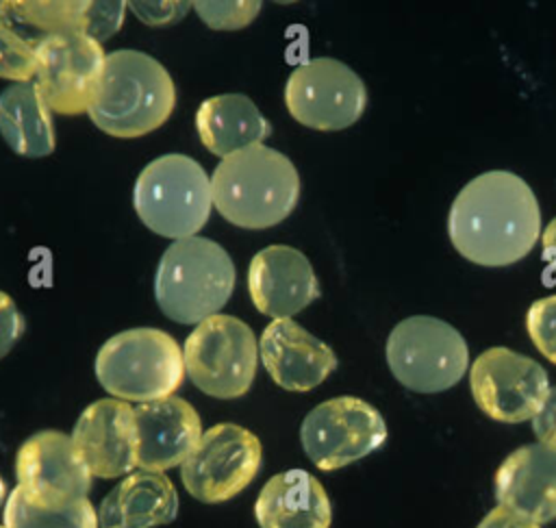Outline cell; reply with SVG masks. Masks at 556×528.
<instances>
[{
  "instance_id": "cell-29",
  "label": "cell",
  "mask_w": 556,
  "mask_h": 528,
  "mask_svg": "<svg viewBox=\"0 0 556 528\" xmlns=\"http://www.w3.org/2000/svg\"><path fill=\"white\" fill-rule=\"evenodd\" d=\"M124 2H87L83 33L96 41L109 39L124 22Z\"/></svg>"
},
{
  "instance_id": "cell-5",
  "label": "cell",
  "mask_w": 556,
  "mask_h": 528,
  "mask_svg": "<svg viewBox=\"0 0 556 528\" xmlns=\"http://www.w3.org/2000/svg\"><path fill=\"white\" fill-rule=\"evenodd\" d=\"M93 369L106 393L139 404L169 398L187 374L178 341L152 326L128 328L106 339Z\"/></svg>"
},
{
  "instance_id": "cell-10",
  "label": "cell",
  "mask_w": 556,
  "mask_h": 528,
  "mask_svg": "<svg viewBox=\"0 0 556 528\" xmlns=\"http://www.w3.org/2000/svg\"><path fill=\"white\" fill-rule=\"evenodd\" d=\"M285 104L295 122L330 133L352 126L363 115L367 89L350 65L317 56L291 72L285 85Z\"/></svg>"
},
{
  "instance_id": "cell-31",
  "label": "cell",
  "mask_w": 556,
  "mask_h": 528,
  "mask_svg": "<svg viewBox=\"0 0 556 528\" xmlns=\"http://www.w3.org/2000/svg\"><path fill=\"white\" fill-rule=\"evenodd\" d=\"M132 13L148 26H165L185 17L191 2H130Z\"/></svg>"
},
{
  "instance_id": "cell-21",
  "label": "cell",
  "mask_w": 556,
  "mask_h": 528,
  "mask_svg": "<svg viewBox=\"0 0 556 528\" xmlns=\"http://www.w3.org/2000/svg\"><path fill=\"white\" fill-rule=\"evenodd\" d=\"M178 493L159 472H130L98 508L100 528H154L176 519Z\"/></svg>"
},
{
  "instance_id": "cell-26",
  "label": "cell",
  "mask_w": 556,
  "mask_h": 528,
  "mask_svg": "<svg viewBox=\"0 0 556 528\" xmlns=\"http://www.w3.org/2000/svg\"><path fill=\"white\" fill-rule=\"evenodd\" d=\"M37 74V52L13 30L0 24V78L30 83Z\"/></svg>"
},
{
  "instance_id": "cell-36",
  "label": "cell",
  "mask_w": 556,
  "mask_h": 528,
  "mask_svg": "<svg viewBox=\"0 0 556 528\" xmlns=\"http://www.w3.org/2000/svg\"><path fill=\"white\" fill-rule=\"evenodd\" d=\"M0 528H4V526H0Z\"/></svg>"
},
{
  "instance_id": "cell-19",
  "label": "cell",
  "mask_w": 556,
  "mask_h": 528,
  "mask_svg": "<svg viewBox=\"0 0 556 528\" xmlns=\"http://www.w3.org/2000/svg\"><path fill=\"white\" fill-rule=\"evenodd\" d=\"M495 498L534 524L556 519V450L543 443L513 450L497 467Z\"/></svg>"
},
{
  "instance_id": "cell-25",
  "label": "cell",
  "mask_w": 556,
  "mask_h": 528,
  "mask_svg": "<svg viewBox=\"0 0 556 528\" xmlns=\"http://www.w3.org/2000/svg\"><path fill=\"white\" fill-rule=\"evenodd\" d=\"M2 521L4 528H100L98 513L87 498L48 508L28 502L20 487L9 493Z\"/></svg>"
},
{
  "instance_id": "cell-1",
  "label": "cell",
  "mask_w": 556,
  "mask_h": 528,
  "mask_svg": "<svg viewBox=\"0 0 556 528\" xmlns=\"http://www.w3.org/2000/svg\"><path fill=\"white\" fill-rule=\"evenodd\" d=\"M447 235L456 252L476 265L517 263L541 235L539 200L521 176L508 169L484 172L454 198Z\"/></svg>"
},
{
  "instance_id": "cell-18",
  "label": "cell",
  "mask_w": 556,
  "mask_h": 528,
  "mask_svg": "<svg viewBox=\"0 0 556 528\" xmlns=\"http://www.w3.org/2000/svg\"><path fill=\"white\" fill-rule=\"evenodd\" d=\"M137 422V467L165 472L193 452L202 437L198 411L182 398L169 395L143 402L135 408Z\"/></svg>"
},
{
  "instance_id": "cell-7",
  "label": "cell",
  "mask_w": 556,
  "mask_h": 528,
  "mask_svg": "<svg viewBox=\"0 0 556 528\" xmlns=\"http://www.w3.org/2000/svg\"><path fill=\"white\" fill-rule=\"evenodd\" d=\"M384 354L395 380L417 393H439L454 387L469 365L463 335L452 324L430 315H413L395 324Z\"/></svg>"
},
{
  "instance_id": "cell-17",
  "label": "cell",
  "mask_w": 556,
  "mask_h": 528,
  "mask_svg": "<svg viewBox=\"0 0 556 528\" xmlns=\"http://www.w3.org/2000/svg\"><path fill=\"white\" fill-rule=\"evenodd\" d=\"M258 359L287 391H311L337 369V354L298 322L274 319L258 339Z\"/></svg>"
},
{
  "instance_id": "cell-3",
  "label": "cell",
  "mask_w": 556,
  "mask_h": 528,
  "mask_svg": "<svg viewBox=\"0 0 556 528\" xmlns=\"http://www.w3.org/2000/svg\"><path fill=\"white\" fill-rule=\"evenodd\" d=\"M176 104V87L154 56L141 50H113L104 59V72L89 120L111 137H141L167 122Z\"/></svg>"
},
{
  "instance_id": "cell-14",
  "label": "cell",
  "mask_w": 556,
  "mask_h": 528,
  "mask_svg": "<svg viewBox=\"0 0 556 528\" xmlns=\"http://www.w3.org/2000/svg\"><path fill=\"white\" fill-rule=\"evenodd\" d=\"M15 476L26 500L48 508L87 498L93 478L72 437L59 430L35 432L20 445Z\"/></svg>"
},
{
  "instance_id": "cell-12",
  "label": "cell",
  "mask_w": 556,
  "mask_h": 528,
  "mask_svg": "<svg viewBox=\"0 0 556 528\" xmlns=\"http://www.w3.org/2000/svg\"><path fill=\"white\" fill-rule=\"evenodd\" d=\"M469 387L478 408L495 422L532 419L547 391V372L530 356L495 345L478 354L469 369Z\"/></svg>"
},
{
  "instance_id": "cell-28",
  "label": "cell",
  "mask_w": 556,
  "mask_h": 528,
  "mask_svg": "<svg viewBox=\"0 0 556 528\" xmlns=\"http://www.w3.org/2000/svg\"><path fill=\"white\" fill-rule=\"evenodd\" d=\"M526 328L536 350L556 365V293L530 304L526 313Z\"/></svg>"
},
{
  "instance_id": "cell-11",
  "label": "cell",
  "mask_w": 556,
  "mask_h": 528,
  "mask_svg": "<svg viewBox=\"0 0 556 528\" xmlns=\"http://www.w3.org/2000/svg\"><path fill=\"white\" fill-rule=\"evenodd\" d=\"M261 441L237 424H217L202 432L193 452L180 465L189 495L217 504L241 493L258 474Z\"/></svg>"
},
{
  "instance_id": "cell-16",
  "label": "cell",
  "mask_w": 556,
  "mask_h": 528,
  "mask_svg": "<svg viewBox=\"0 0 556 528\" xmlns=\"http://www.w3.org/2000/svg\"><path fill=\"white\" fill-rule=\"evenodd\" d=\"M248 291L258 313L289 319L321 296L311 261L291 246L258 250L248 267Z\"/></svg>"
},
{
  "instance_id": "cell-13",
  "label": "cell",
  "mask_w": 556,
  "mask_h": 528,
  "mask_svg": "<svg viewBox=\"0 0 556 528\" xmlns=\"http://www.w3.org/2000/svg\"><path fill=\"white\" fill-rule=\"evenodd\" d=\"M35 52V85L48 109L67 117L87 113L104 72L102 43L85 33H70L48 39Z\"/></svg>"
},
{
  "instance_id": "cell-35",
  "label": "cell",
  "mask_w": 556,
  "mask_h": 528,
  "mask_svg": "<svg viewBox=\"0 0 556 528\" xmlns=\"http://www.w3.org/2000/svg\"><path fill=\"white\" fill-rule=\"evenodd\" d=\"M4 500H7V485H4V480H2V476H0V508H2Z\"/></svg>"
},
{
  "instance_id": "cell-15",
  "label": "cell",
  "mask_w": 556,
  "mask_h": 528,
  "mask_svg": "<svg viewBox=\"0 0 556 528\" xmlns=\"http://www.w3.org/2000/svg\"><path fill=\"white\" fill-rule=\"evenodd\" d=\"M70 437L91 476L117 478L137 467L135 408L124 400L91 402L76 419Z\"/></svg>"
},
{
  "instance_id": "cell-27",
  "label": "cell",
  "mask_w": 556,
  "mask_h": 528,
  "mask_svg": "<svg viewBox=\"0 0 556 528\" xmlns=\"http://www.w3.org/2000/svg\"><path fill=\"white\" fill-rule=\"evenodd\" d=\"M198 17L213 30H239L248 26L261 11V2L237 0V2H208L200 0L191 4Z\"/></svg>"
},
{
  "instance_id": "cell-23",
  "label": "cell",
  "mask_w": 556,
  "mask_h": 528,
  "mask_svg": "<svg viewBox=\"0 0 556 528\" xmlns=\"http://www.w3.org/2000/svg\"><path fill=\"white\" fill-rule=\"evenodd\" d=\"M50 113L35 83H13L0 93V135L20 156H48L56 146Z\"/></svg>"
},
{
  "instance_id": "cell-30",
  "label": "cell",
  "mask_w": 556,
  "mask_h": 528,
  "mask_svg": "<svg viewBox=\"0 0 556 528\" xmlns=\"http://www.w3.org/2000/svg\"><path fill=\"white\" fill-rule=\"evenodd\" d=\"M26 319L15 306L13 298L4 291H0V359L11 352V348L20 341L24 335Z\"/></svg>"
},
{
  "instance_id": "cell-6",
  "label": "cell",
  "mask_w": 556,
  "mask_h": 528,
  "mask_svg": "<svg viewBox=\"0 0 556 528\" xmlns=\"http://www.w3.org/2000/svg\"><path fill=\"white\" fill-rule=\"evenodd\" d=\"M132 206L143 226L167 239L200 232L213 209L211 178L187 154H163L137 176Z\"/></svg>"
},
{
  "instance_id": "cell-24",
  "label": "cell",
  "mask_w": 556,
  "mask_h": 528,
  "mask_svg": "<svg viewBox=\"0 0 556 528\" xmlns=\"http://www.w3.org/2000/svg\"><path fill=\"white\" fill-rule=\"evenodd\" d=\"M85 9V0H2L0 24L37 50L48 39L83 33Z\"/></svg>"
},
{
  "instance_id": "cell-34",
  "label": "cell",
  "mask_w": 556,
  "mask_h": 528,
  "mask_svg": "<svg viewBox=\"0 0 556 528\" xmlns=\"http://www.w3.org/2000/svg\"><path fill=\"white\" fill-rule=\"evenodd\" d=\"M541 246H543V259L547 261L549 272L556 274V217L545 226L541 235Z\"/></svg>"
},
{
  "instance_id": "cell-32",
  "label": "cell",
  "mask_w": 556,
  "mask_h": 528,
  "mask_svg": "<svg viewBox=\"0 0 556 528\" xmlns=\"http://www.w3.org/2000/svg\"><path fill=\"white\" fill-rule=\"evenodd\" d=\"M532 430L539 443L556 450V387H549L539 413L532 417Z\"/></svg>"
},
{
  "instance_id": "cell-4",
  "label": "cell",
  "mask_w": 556,
  "mask_h": 528,
  "mask_svg": "<svg viewBox=\"0 0 556 528\" xmlns=\"http://www.w3.org/2000/svg\"><path fill=\"white\" fill-rule=\"evenodd\" d=\"M237 280L230 254L206 237L174 241L161 256L154 276V298L165 317L178 324H200L228 302Z\"/></svg>"
},
{
  "instance_id": "cell-20",
  "label": "cell",
  "mask_w": 556,
  "mask_h": 528,
  "mask_svg": "<svg viewBox=\"0 0 556 528\" xmlns=\"http://www.w3.org/2000/svg\"><path fill=\"white\" fill-rule=\"evenodd\" d=\"M254 515L261 528H330L332 506L315 476L287 469L263 485Z\"/></svg>"
},
{
  "instance_id": "cell-9",
  "label": "cell",
  "mask_w": 556,
  "mask_h": 528,
  "mask_svg": "<svg viewBox=\"0 0 556 528\" xmlns=\"http://www.w3.org/2000/svg\"><path fill=\"white\" fill-rule=\"evenodd\" d=\"M300 441L315 467L332 472L378 450L387 441V424L369 402L339 395L308 411Z\"/></svg>"
},
{
  "instance_id": "cell-2",
  "label": "cell",
  "mask_w": 556,
  "mask_h": 528,
  "mask_svg": "<svg viewBox=\"0 0 556 528\" xmlns=\"http://www.w3.org/2000/svg\"><path fill=\"white\" fill-rule=\"evenodd\" d=\"M213 206L239 228H269L289 217L300 200V174L282 152L256 143L226 159L211 176Z\"/></svg>"
},
{
  "instance_id": "cell-8",
  "label": "cell",
  "mask_w": 556,
  "mask_h": 528,
  "mask_svg": "<svg viewBox=\"0 0 556 528\" xmlns=\"http://www.w3.org/2000/svg\"><path fill=\"white\" fill-rule=\"evenodd\" d=\"M182 359L187 376L202 393L232 400L254 382L258 341L245 322L217 313L191 330Z\"/></svg>"
},
{
  "instance_id": "cell-33",
  "label": "cell",
  "mask_w": 556,
  "mask_h": 528,
  "mask_svg": "<svg viewBox=\"0 0 556 528\" xmlns=\"http://www.w3.org/2000/svg\"><path fill=\"white\" fill-rule=\"evenodd\" d=\"M476 528H541V524H534L504 506H497L491 513H486Z\"/></svg>"
},
{
  "instance_id": "cell-22",
  "label": "cell",
  "mask_w": 556,
  "mask_h": 528,
  "mask_svg": "<svg viewBox=\"0 0 556 528\" xmlns=\"http://www.w3.org/2000/svg\"><path fill=\"white\" fill-rule=\"evenodd\" d=\"M195 130L202 146L222 159L248 146L263 143L271 135L269 122L252 98L243 93L206 98L195 111Z\"/></svg>"
}]
</instances>
